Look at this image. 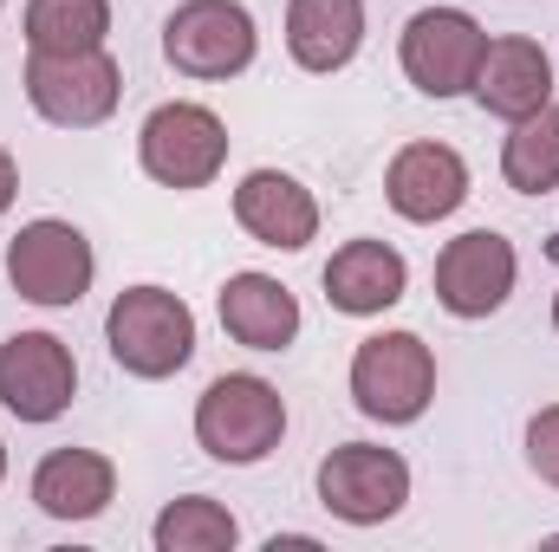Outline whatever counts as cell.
<instances>
[{
    "label": "cell",
    "mask_w": 559,
    "mask_h": 552,
    "mask_svg": "<svg viewBox=\"0 0 559 552\" xmlns=\"http://www.w3.org/2000/svg\"><path fill=\"white\" fill-rule=\"evenodd\" d=\"M411 461L384 442H338L312 468V494L338 527H391L411 507Z\"/></svg>",
    "instance_id": "cell-5"
},
{
    "label": "cell",
    "mask_w": 559,
    "mask_h": 552,
    "mask_svg": "<svg viewBox=\"0 0 559 552\" xmlns=\"http://www.w3.org/2000/svg\"><path fill=\"white\" fill-rule=\"evenodd\" d=\"M20 202V163H13V149L0 143V215Z\"/></svg>",
    "instance_id": "cell-23"
},
{
    "label": "cell",
    "mask_w": 559,
    "mask_h": 552,
    "mask_svg": "<svg viewBox=\"0 0 559 552\" xmlns=\"http://www.w3.org/2000/svg\"><path fill=\"white\" fill-rule=\"evenodd\" d=\"M235 221L274 254H306L319 241V195L286 169H248L235 182Z\"/></svg>",
    "instance_id": "cell-13"
},
{
    "label": "cell",
    "mask_w": 559,
    "mask_h": 552,
    "mask_svg": "<svg viewBox=\"0 0 559 552\" xmlns=\"http://www.w3.org/2000/svg\"><path fill=\"white\" fill-rule=\"evenodd\" d=\"M481 52H488V26L468 7H417L404 20V33H397L404 79L417 85L423 98H436V105L468 98V85L481 72Z\"/></svg>",
    "instance_id": "cell-9"
},
{
    "label": "cell",
    "mask_w": 559,
    "mask_h": 552,
    "mask_svg": "<svg viewBox=\"0 0 559 552\" xmlns=\"http://www.w3.org/2000/svg\"><path fill=\"white\" fill-rule=\"evenodd\" d=\"M0 13H7V0H0Z\"/></svg>",
    "instance_id": "cell-26"
},
{
    "label": "cell",
    "mask_w": 559,
    "mask_h": 552,
    "mask_svg": "<svg viewBox=\"0 0 559 552\" xmlns=\"http://www.w3.org/2000/svg\"><path fill=\"white\" fill-rule=\"evenodd\" d=\"M163 59L195 85H228L261 59V20L248 0H182L163 20Z\"/></svg>",
    "instance_id": "cell-6"
},
{
    "label": "cell",
    "mask_w": 559,
    "mask_h": 552,
    "mask_svg": "<svg viewBox=\"0 0 559 552\" xmlns=\"http://www.w3.org/2000/svg\"><path fill=\"white\" fill-rule=\"evenodd\" d=\"M365 52V0H286V59L312 79L345 72Z\"/></svg>",
    "instance_id": "cell-18"
},
{
    "label": "cell",
    "mask_w": 559,
    "mask_h": 552,
    "mask_svg": "<svg viewBox=\"0 0 559 552\" xmlns=\"http://www.w3.org/2000/svg\"><path fill=\"white\" fill-rule=\"evenodd\" d=\"M345 391H352L365 422L411 429L436 404V351L423 345V332H371L352 351Z\"/></svg>",
    "instance_id": "cell-3"
},
{
    "label": "cell",
    "mask_w": 559,
    "mask_h": 552,
    "mask_svg": "<svg viewBox=\"0 0 559 552\" xmlns=\"http://www.w3.org/2000/svg\"><path fill=\"white\" fill-rule=\"evenodd\" d=\"M0 481H7V442H0Z\"/></svg>",
    "instance_id": "cell-24"
},
{
    "label": "cell",
    "mask_w": 559,
    "mask_h": 552,
    "mask_svg": "<svg viewBox=\"0 0 559 552\" xmlns=\"http://www.w3.org/2000/svg\"><path fill=\"white\" fill-rule=\"evenodd\" d=\"M468 98H475L488 118H501V124L534 118L540 105H554V59H547V46L527 39V33H501V39H488Z\"/></svg>",
    "instance_id": "cell-15"
},
{
    "label": "cell",
    "mask_w": 559,
    "mask_h": 552,
    "mask_svg": "<svg viewBox=\"0 0 559 552\" xmlns=\"http://www.w3.org/2000/svg\"><path fill=\"white\" fill-rule=\"evenodd\" d=\"M150 547L156 552H235L241 547V520L215 494H182V501H169L150 520Z\"/></svg>",
    "instance_id": "cell-21"
},
{
    "label": "cell",
    "mask_w": 559,
    "mask_h": 552,
    "mask_svg": "<svg viewBox=\"0 0 559 552\" xmlns=\"http://www.w3.org/2000/svg\"><path fill=\"white\" fill-rule=\"evenodd\" d=\"M118 501V461L105 448H52L33 468V507L59 527H85Z\"/></svg>",
    "instance_id": "cell-17"
},
{
    "label": "cell",
    "mask_w": 559,
    "mask_h": 552,
    "mask_svg": "<svg viewBox=\"0 0 559 552\" xmlns=\"http://www.w3.org/2000/svg\"><path fill=\"white\" fill-rule=\"evenodd\" d=\"M501 182L514 195H554L559 189V98L540 105L534 118L508 124V137H501Z\"/></svg>",
    "instance_id": "cell-20"
},
{
    "label": "cell",
    "mask_w": 559,
    "mask_h": 552,
    "mask_svg": "<svg viewBox=\"0 0 559 552\" xmlns=\"http://www.w3.org/2000/svg\"><path fill=\"white\" fill-rule=\"evenodd\" d=\"M286 442V397L261 371H228L195 397V448L222 468H261Z\"/></svg>",
    "instance_id": "cell-2"
},
{
    "label": "cell",
    "mask_w": 559,
    "mask_h": 552,
    "mask_svg": "<svg viewBox=\"0 0 559 552\" xmlns=\"http://www.w3.org/2000/svg\"><path fill=\"white\" fill-rule=\"evenodd\" d=\"M527 468L547 488H559V404H540L527 416Z\"/></svg>",
    "instance_id": "cell-22"
},
{
    "label": "cell",
    "mask_w": 559,
    "mask_h": 552,
    "mask_svg": "<svg viewBox=\"0 0 559 552\" xmlns=\"http://www.w3.org/2000/svg\"><path fill=\"white\" fill-rule=\"evenodd\" d=\"M79 397V358L59 332H13L0 345V410L13 422H59Z\"/></svg>",
    "instance_id": "cell-11"
},
{
    "label": "cell",
    "mask_w": 559,
    "mask_h": 552,
    "mask_svg": "<svg viewBox=\"0 0 559 552\" xmlns=\"http://www.w3.org/2000/svg\"><path fill=\"white\" fill-rule=\"evenodd\" d=\"M20 92H26V105L52 131H98L124 105V65L111 59V46H92V52H26Z\"/></svg>",
    "instance_id": "cell-4"
},
{
    "label": "cell",
    "mask_w": 559,
    "mask_h": 552,
    "mask_svg": "<svg viewBox=\"0 0 559 552\" xmlns=\"http://www.w3.org/2000/svg\"><path fill=\"white\" fill-rule=\"evenodd\" d=\"M384 202L397 221L436 228L468 202V163L455 143H404L384 169Z\"/></svg>",
    "instance_id": "cell-12"
},
{
    "label": "cell",
    "mask_w": 559,
    "mask_h": 552,
    "mask_svg": "<svg viewBox=\"0 0 559 552\" xmlns=\"http://www.w3.org/2000/svg\"><path fill=\"white\" fill-rule=\"evenodd\" d=\"M554 332H559V292H554Z\"/></svg>",
    "instance_id": "cell-25"
},
{
    "label": "cell",
    "mask_w": 559,
    "mask_h": 552,
    "mask_svg": "<svg viewBox=\"0 0 559 552\" xmlns=\"http://www.w3.org/2000/svg\"><path fill=\"white\" fill-rule=\"evenodd\" d=\"M105 351L124 377L138 384H169L195 358V305L156 279L124 286L105 312Z\"/></svg>",
    "instance_id": "cell-1"
},
{
    "label": "cell",
    "mask_w": 559,
    "mask_h": 552,
    "mask_svg": "<svg viewBox=\"0 0 559 552\" xmlns=\"http://www.w3.org/2000/svg\"><path fill=\"white\" fill-rule=\"evenodd\" d=\"M521 286V254L501 228H468L455 241H442L436 254V305L462 325L495 319Z\"/></svg>",
    "instance_id": "cell-10"
},
{
    "label": "cell",
    "mask_w": 559,
    "mask_h": 552,
    "mask_svg": "<svg viewBox=\"0 0 559 552\" xmlns=\"http://www.w3.org/2000/svg\"><path fill=\"white\" fill-rule=\"evenodd\" d=\"M138 169L156 189L195 195L228 169V124L195 98H169L138 124Z\"/></svg>",
    "instance_id": "cell-8"
},
{
    "label": "cell",
    "mask_w": 559,
    "mask_h": 552,
    "mask_svg": "<svg viewBox=\"0 0 559 552\" xmlns=\"http://www.w3.org/2000/svg\"><path fill=\"white\" fill-rule=\"evenodd\" d=\"M98 279V248L85 241L79 221L66 215H33L20 221V235L7 241V286L39 305V312H66L92 292Z\"/></svg>",
    "instance_id": "cell-7"
},
{
    "label": "cell",
    "mask_w": 559,
    "mask_h": 552,
    "mask_svg": "<svg viewBox=\"0 0 559 552\" xmlns=\"http://www.w3.org/2000/svg\"><path fill=\"white\" fill-rule=\"evenodd\" d=\"M215 319H222V332L241 345V351H286L293 338H299V325H306V312H299V299H293V286L274 274H261V267H241V274L222 279V292H215Z\"/></svg>",
    "instance_id": "cell-16"
},
{
    "label": "cell",
    "mask_w": 559,
    "mask_h": 552,
    "mask_svg": "<svg viewBox=\"0 0 559 552\" xmlns=\"http://www.w3.org/2000/svg\"><path fill=\"white\" fill-rule=\"evenodd\" d=\"M319 286H325V305H332V312H345V319H384V312L404 305V292H411V261H404L391 241L358 235V241L332 248Z\"/></svg>",
    "instance_id": "cell-14"
},
{
    "label": "cell",
    "mask_w": 559,
    "mask_h": 552,
    "mask_svg": "<svg viewBox=\"0 0 559 552\" xmlns=\"http://www.w3.org/2000/svg\"><path fill=\"white\" fill-rule=\"evenodd\" d=\"M26 52H92L111 39V0H26Z\"/></svg>",
    "instance_id": "cell-19"
}]
</instances>
